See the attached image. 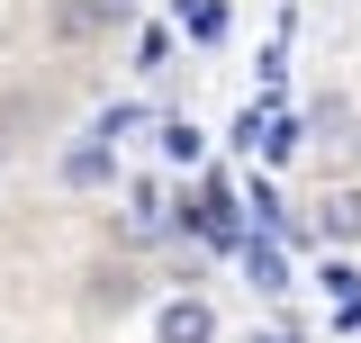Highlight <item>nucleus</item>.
Returning <instances> with one entry per match:
<instances>
[{
	"instance_id": "nucleus-6",
	"label": "nucleus",
	"mask_w": 361,
	"mask_h": 343,
	"mask_svg": "<svg viewBox=\"0 0 361 343\" xmlns=\"http://www.w3.org/2000/svg\"><path fill=\"white\" fill-rule=\"evenodd\" d=\"M180 18H190V37H199V45L226 37V0H180Z\"/></svg>"
},
{
	"instance_id": "nucleus-4",
	"label": "nucleus",
	"mask_w": 361,
	"mask_h": 343,
	"mask_svg": "<svg viewBox=\"0 0 361 343\" xmlns=\"http://www.w3.org/2000/svg\"><path fill=\"white\" fill-rule=\"evenodd\" d=\"M63 181H73V190H99V181H118V154H109V136H82V145L63 154Z\"/></svg>"
},
{
	"instance_id": "nucleus-8",
	"label": "nucleus",
	"mask_w": 361,
	"mask_h": 343,
	"mask_svg": "<svg viewBox=\"0 0 361 343\" xmlns=\"http://www.w3.org/2000/svg\"><path fill=\"white\" fill-rule=\"evenodd\" d=\"M0 154H9V145H0Z\"/></svg>"
},
{
	"instance_id": "nucleus-2",
	"label": "nucleus",
	"mask_w": 361,
	"mask_h": 343,
	"mask_svg": "<svg viewBox=\"0 0 361 343\" xmlns=\"http://www.w3.org/2000/svg\"><path fill=\"white\" fill-rule=\"evenodd\" d=\"M154 335L163 343H217V307L208 299H172L163 316H154Z\"/></svg>"
},
{
	"instance_id": "nucleus-1",
	"label": "nucleus",
	"mask_w": 361,
	"mask_h": 343,
	"mask_svg": "<svg viewBox=\"0 0 361 343\" xmlns=\"http://www.w3.org/2000/svg\"><path fill=\"white\" fill-rule=\"evenodd\" d=\"M118 18H127V0H54L45 9V37L54 45H90V37H109Z\"/></svg>"
},
{
	"instance_id": "nucleus-3",
	"label": "nucleus",
	"mask_w": 361,
	"mask_h": 343,
	"mask_svg": "<svg viewBox=\"0 0 361 343\" xmlns=\"http://www.w3.org/2000/svg\"><path fill=\"white\" fill-rule=\"evenodd\" d=\"M316 235H325V244H361V190L353 181L316 199Z\"/></svg>"
},
{
	"instance_id": "nucleus-7",
	"label": "nucleus",
	"mask_w": 361,
	"mask_h": 343,
	"mask_svg": "<svg viewBox=\"0 0 361 343\" xmlns=\"http://www.w3.org/2000/svg\"><path fill=\"white\" fill-rule=\"evenodd\" d=\"M271 343H298V335H271Z\"/></svg>"
},
{
	"instance_id": "nucleus-5",
	"label": "nucleus",
	"mask_w": 361,
	"mask_h": 343,
	"mask_svg": "<svg viewBox=\"0 0 361 343\" xmlns=\"http://www.w3.org/2000/svg\"><path fill=\"white\" fill-rule=\"evenodd\" d=\"M154 136H163V163H172V172H190V163H199V154H208V136L190 127V118H163V127H154Z\"/></svg>"
}]
</instances>
